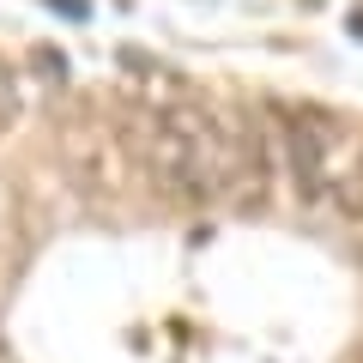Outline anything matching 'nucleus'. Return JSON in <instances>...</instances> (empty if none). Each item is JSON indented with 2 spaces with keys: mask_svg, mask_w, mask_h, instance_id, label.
Segmentation results:
<instances>
[{
  "mask_svg": "<svg viewBox=\"0 0 363 363\" xmlns=\"http://www.w3.org/2000/svg\"><path fill=\"white\" fill-rule=\"evenodd\" d=\"M145 169L169 200L206 206V200H255L260 194V145L206 104L157 109L145 133Z\"/></svg>",
  "mask_w": 363,
  "mask_h": 363,
  "instance_id": "f257e3e1",
  "label": "nucleus"
},
{
  "mask_svg": "<svg viewBox=\"0 0 363 363\" xmlns=\"http://www.w3.org/2000/svg\"><path fill=\"white\" fill-rule=\"evenodd\" d=\"M285 157H291V176H297V194L315 200L327 182V152H333V116L327 109H285Z\"/></svg>",
  "mask_w": 363,
  "mask_h": 363,
  "instance_id": "f03ea898",
  "label": "nucleus"
},
{
  "mask_svg": "<svg viewBox=\"0 0 363 363\" xmlns=\"http://www.w3.org/2000/svg\"><path fill=\"white\" fill-rule=\"evenodd\" d=\"M333 200L351 212V218H363V152H357V164H351L345 176L333 182Z\"/></svg>",
  "mask_w": 363,
  "mask_h": 363,
  "instance_id": "7ed1b4c3",
  "label": "nucleus"
},
{
  "mask_svg": "<svg viewBox=\"0 0 363 363\" xmlns=\"http://www.w3.org/2000/svg\"><path fill=\"white\" fill-rule=\"evenodd\" d=\"M13 121H18V85H13V73L0 67V133L13 128Z\"/></svg>",
  "mask_w": 363,
  "mask_h": 363,
  "instance_id": "20e7f679",
  "label": "nucleus"
},
{
  "mask_svg": "<svg viewBox=\"0 0 363 363\" xmlns=\"http://www.w3.org/2000/svg\"><path fill=\"white\" fill-rule=\"evenodd\" d=\"M49 6H61V13H73V18H85V13H91L85 0H49Z\"/></svg>",
  "mask_w": 363,
  "mask_h": 363,
  "instance_id": "39448f33",
  "label": "nucleus"
}]
</instances>
